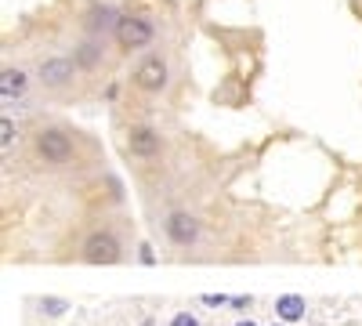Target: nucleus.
I'll use <instances>...</instances> for the list:
<instances>
[{
  "instance_id": "nucleus-1",
  "label": "nucleus",
  "mask_w": 362,
  "mask_h": 326,
  "mask_svg": "<svg viewBox=\"0 0 362 326\" xmlns=\"http://www.w3.org/2000/svg\"><path fill=\"white\" fill-rule=\"evenodd\" d=\"M112 37H116V44L124 51H138V47L153 44L156 29H153V22L141 18V15H119L116 25H112Z\"/></svg>"
},
{
  "instance_id": "nucleus-2",
  "label": "nucleus",
  "mask_w": 362,
  "mask_h": 326,
  "mask_svg": "<svg viewBox=\"0 0 362 326\" xmlns=\"http://www.w3.org/2000/svg\"><path fill=\"white\" fill-rule=\"evenodd\" d=\"M37 153H40V160H44V163L62 167V163H69V160H73V141H69V134H66V131H58V127H44V131L37 134Z\"/></svg>"
},
{
  "instance_id": "nucleus-3",
  "label": "nucleus",
  "mask_w": 362,
  "mask_h": 326,
  "mask_svg": "<svg viewBox=\"0 0 362 326\" xmlns=\"http://www.w3.org/2000/svg\"><path fill=\"white\" fill-rule=\"evenodd\" d=\"M124 257V247L112 232H90L83 240V261L87 264H116Z\"/></svg>"
},
{
  "instance_id": "nucleus-4",
  "label": "nucleus",
  "mask_w": 362,
  "mask_h": 326,
  "mask_svg": "<svg viewBox=\"0 0 362 326\" xmlns=\"http://www.w3.org/2000/svg\"><path fill=\"white\" fill-rule=\"evenodd\" d=\"M160 149H163V138H160L156 127L138 124V127L127 131V153H131V156H138V160H153V156H160Z\"/></svg>"
},
{
  "instance_id": "nucleus-5",
  "label": "nucleus",
  "mask_w": 362,
  "mask_h": 326,
  "mask_svg": "<svg viewBox=\"0 0 362 326\" xmlns=\"http://www.w3.org/2000/svg\"><path fill=\"white\" fill-rule=\"evenodd\" d=\"M167 62L160 54H148V58H141L138 62V69H134V83L141 87V91H148V95H156V91H163L167 87Z\"/></svg>"
},
{
  "instance_id": "nucleus-6",
  "label": "nucleus",
  "mask_w": 362,
  "mask_h": 326,
  "mask_svg": "<svg viewBox=\"0 0 362 326\" xmlns=\"http://www.w3.org/2000/svg\"><path fill=\"white\" fill-rule=\"evenodd\" d=\"M163 228H167V235H170L174 247H196V243H199V221H196L192 214L174 211V214L163 221Z\"/></svg>"
},
{
  "instance_id": "nucleus-7",
  "label": "nucleus",
  "mask_w": 362,
  "mask_h": 326,
  "mask_svg": "<svg viewBox=\"0 0 362 326\" xmlns=\"http://www.w3.org/2000/svg\"><path fill=\"white\" fill-rule=\"evenodd\" d=\"M73 73H76V62H73V58H47L37 76H40L44 87H62V83L73 80Z\"/></svg>"
},
{
  "instance_id": "nucleus-8",
  "label": "nucleus",
  "mask_w": 362,
  "mask_h": 326,
  "mask_svg": "<svg viewBox=\"0 0 362 326\" xmlns=\"http://www.w3.org/2000/svg\"><path fill=\"white\" fill-rule=\"evenodd\" d=\"M305 312H308V305H305L300 293H283V298L276 301V315L283 322H300V319H305Z\"/></svg>"
},
{
  "instance_id": "nucleus-9",
  "label": "nucleus",
  "mask_w": 362,
  "mask_h": 326,
  "mask_svg": "<svg viewBox=\"0 0 362 326\" xmlns=\"http://www.w3.org/2000/svg\"><path fill=\"white\" fill-rule=\"evenodd\" d=\"M22 91H25V73L22 69H4L0 73V98H4V105H11Z\"/></svg>"
},
{
  "instance_id": "nucleus-10",
  "label": "nucleus",
  "mask_w": 362,
  "mask_h": 326,
  "mask_svg": "<svg viewBox=\"0 0 362 326\" xmlns=\"http://www.w3.org/2000/svg\"><path fill=\"white\" fill-rule=\"evenodd\" d=\"M15 138H18V131H15V124L8 120V116H4V120H0V149H11V145H15Z\"/></svg>"
},
{
  "instance_id": "nucleus-11",
  "label": "nucleus",
  "mask_w": 362,
  "mask_h": 326,
  "mask_svg": "<svg viewBox=\"0 0 362 326\" xmlns=\"http://www.w3.org/2000/svg\"><path fill=\"white\" fill-rule=\"evenodd\" d=\"M69 308V301H62V298H40V312H47V315H62Z\"/></svg>"
},
{
  "instance_id": "nucleus-12",
  "label": "nucleus",
  "mask_w": 362,
  "mask_h": 326,
  "mask_svg": "<svg viewBox=\"0 0 362 326\" xmlns=\"http://www.w3.org/2000/svg\"><path fill=\"white\" fill-rule=\"evenodd\" d=\"M98 62V47L95 44H83L80 47V66H95Z\"/></svg>"
},
{
  "instance_id": "nucleus-13",
  "label": "nucleus",
  "mask_w": 362,
  "mask_h": 326,
  "mask_svg": "<svg viewBox=\"0 0 362 326\" xmlns=\"http://www.w3.org/2000/svg\"><path fill=\"white\" fill-rule=\"evenodd\" d=\"M170 326H199V319H196V315H189V312H177V315L170 319Z\"/></svg>"
},
{
  "instance_id": "nucleus-14",
  "label": "nucleus",
  "mask_w": 362,
  "mask_h": 326,
  "mask_svg": "<svg viewBox=\"0 0 362 326\" xmlns=\"http://www.w3.org/2000/svg\"><path fill=\"white\" fill-rule=\"evenodd\" d=\"M225 301H228L225 293H203V305H214V308H218V305H225Z\"/></svg>"
},
{
  "instance_id": "nucleus-15",
  "label": "nucleus",
  "mask_w": 362,
  "mask_h": 326,
  "mask_svg": "<svg viewBox=\"0 0 362 326\" xmlns=\"http://www.w3.org/2000/svg\"><path fill=\"white\" fill-rule=\"evenodd\" d=\"M153 261H156V257H153V250H148V247L141 243V264H153Z\"/></svg>"
},
{
  "instance_id": "nucleus-16",
  "label": "nucleus",
  "mask_w": 362,
  "mask_h": 326,
  "mask_svg": "<svg viewBox=\"0 0 362 326\" xmlns=\"http://www.w3.org/2000/svg\"><path fill=\"white\" fill-rule=\"evenodd\" d=\"M235 326H257V322H254V319H239Z\"/></svg>"
},
{
  "instance_id": "nucleus-17",
  "label": "nucleus",
  "mask_w": 362,
  "mask_h": 326,
  "mask_svg": "<svg viewBox=\"0 0 362 326\" xmlns=\"http://www.w3.org/2000/svg\"><path fill=\"white\" fill-rule=\"evenodd\" d=\"M141 326H153V322H141Z\"/></svg>"
},
{
  "instance_id": "nucleus-18",
  "label": "nucleus",
  "mask_w": 362,
  "mask_h": 326,
  "mask_svg": "<svg viewBox=\"0 0 362 326\" xmlns=\"http://www.w3.org/2000/svg\"><path fill=\"white\" fill-rule=\"evenodd\" d=\"M276 326H286V322H276Z\"/></svg>"
}]
</instances>
